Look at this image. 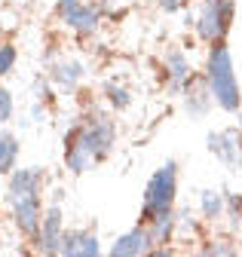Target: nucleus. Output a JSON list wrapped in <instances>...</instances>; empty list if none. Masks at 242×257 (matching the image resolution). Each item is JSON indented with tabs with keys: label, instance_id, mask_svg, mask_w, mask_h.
<instances>
[{
	"label": "nucleus",
	"instance_id": "18",
	"mask_svg": "<svg viewBox=\"0 0 242 257\" xmlns=\"http://www.w3.org/2000/svg\"><path fill=\"white\" fill-rule=\"evenodd\" d=\"M104 92H107V101H110L116 110H126V107L132 104V95H129L123 86H116V83H107V86H104Z\"/></svg>",
	"mask_w": 242,
	"mask_h": 257
},
{
	"label": "nucleus",
	"instance_id": "22",
	"mask_svg": "<svg viewBox=\"0 0 242 257\" xmlns=\"http://www.w3.org/2000/svg\"><path fill=\"white\" fill-rule=\"evenodd\" d=\"M77 4H80V0H58V16H65V13H68L71 7H77Z\"/></svg>",
	"mask_w": 242,
	"mask_h": 257
},
{
	"label": "nucleus",
	"instance_id": "9",
	"mask_svg": "<svg viewBox=\"0 0 242 257\" xmlns=\"http://www.w3.org/2000/svg\"><path fill=\"white\" fill-rule=\"evenodd\" d=\"M58 254H68V257H95V254H101V245H98V236L89 233V230H65Z\"/></svg>",
	"mask_w": 242,
	"mask_h": 257
},
{
	"label": "nucleus",
	"instance_id": "20",
	"mask_svg": "<svg viewBox=\"0 0 242 257\" xmlns=\"http://www.w3.org/2000/svg\"><path fill=\"white\" fill-rule=\"evenodd\" d=\"M10 119H13V95H10V89L0 86V125Z\"/></svg>",
	"mask_w": 242,
	"mask_h": 257
},
{
	"label": "nucleus",
	"instance_id": "8",
	"mask_svg": "<svg viewBox=\"0 0 242 257\" xmlns=\"http://www.w3.org/2000/svg\"><path fill=\"white\" fill-rule=\"evenodd\" d=\"M157 245L150 239V230L147 227H135L123 236H116V242L110 245V254L113 257H141V254H150Z\"/></svg>",
	"mask_w": 242,
	"mask_h": 257
},
{
	"label": "nucleus",
	"instance_id": "4",
	"mask_svg": "<svg viewBox=\"0 0 242 257\" xmlns=\"http://www.w3.org/2000/svg\"><path fill=\"white\" fill-rule=\"evenodd\" d=\"M233 16H236V4L233 0H202L199 13H196V34L202 43H221L230 28H233Z\"/></svg>",
	"mask_w": 242,
	"mask_h": 257
},
{
	"label": "nucleus",
	"instance_id": "17",
	"mask_svg": "<svg viewBox=\"0 0 242 257\" xmlns=\"http://www.w3.org/2000/svg\"><path fill=\"white\" fill-rule=\"evenodd\" d=\"M199 205H202V217H221L224 214V193H218V190H202L199 193Z\"/></svg>",
	"mask_w": 242,
	"mask_h": 257
},
{
	"label": "nucleus",
	"instance_id": "1",
	"mask_svg": "<svg viewBox=\"0 0 242 257\" xmlns=\"http://www.w3.org/2000/svg\"><path fill=\"white\" fill-rule=\"evenodd\" d=\"M113 141H116L113 119L98 113L95 119L77 122L68 132V138H65V163H68V169L74 175L89 172L98 159H104L113 150Z\"/></svg>",
	"mask_w": 242,
	"mask_h": 257
},
{
	"label": "nucleus",
	"instance_id": "7",
	"mask_svg": "<svg viewBox=\"0 0 242 257\" xmlns=\"http://www.w3.org/2000/svg\"><path fill=\"white\" fill-rule=\"evenodd\" d=\"M10 205H13V217H16L19 233H25V236H37L40 220H43L40 193H37V196H22V199H16V202H10Z\"/></svg>",
	"mask_w": 242,
	"mask_h": 257
},
{
	"label": "nucleus",
	"instance_id": "10",
	"mask_svg": "<svg viewBox=\"0 0 242 257\" xmlns=\"http://www.w3.org/2000/svg\"><path fill=\"white\" fill-rule=\"evenodd\" d=\"M43 190V169L31 166V169H19L10 175V202L22 199V196H37Z\"/></svg>",
	"mask_w": 242,
	"mask_h": 257
},
{
	"label": "nucleus",
	"instance_id": "13",
	"mask_svg": "<svg viewBox=\"0 0 242 257\" xmlns=\"http://www.w3.org/2000/svg\"><path fill=\"white\" fill-rule=\"evenodd\" d=\"M62 19L68 22V28L77 31L80 37H89V34H95V31H98V19H101V13H98L95 7H89V4H77V7H71Z\"/></svg>",
	"mask_w": 242,
	"mask_h": 257
},
{
	"label": "nucleus",
	"instance_id": "15",
	"mask_svg": "<svg viewBox=\"0 0 242 257\" xmlns=\"http://www.w3.org/2000/svg\"><path fill=\"white\" fill-rule=\"evenodd\" d=\"M19 159V138L13 132H0V175H10Z\"/></svg>",
	"mask_w": 242,
	"mask_h": 257
},
{
	"label": "nucleus",
	"instance_id": "6",
	"mask_svg": "<svg viewBox=\"0 0 242 257\" xmlns=\"http://www.w3.org/2000/svg\"><path fill=\"white\" fill-rule=\"evenodd\" d=\"M62 233H65V217H62V208L55 202L46 208L43 220H40V230H37V251L40 254H58L62 248Z\"/></svg>",
	"mask_w": 242,
	"mask_h": 257
},
{
	"label": "nucleus",
	"instance_id": "23",
	"mask_svg": "<svg viewBox=\"0 0 242 257\" xmlns=\"http://www.w3.org/2000/svg\"><path fill=\"white\" fill-rule=\"evenodd\" d=\"M236 116H239V132H242V107L236 110Z\"/></svg>",
	"mask_w": 242,
	"mask_h": 257
},
{
	"label": "nucleus",
	"instance_id": "21",
	"mask_svg": "<svg viewBox=\"0 0 242 257\" xmlns=\"http://www.w3.org/2000/svg\"><path fill=\"white\" fill-rule=\"evenodd\" d=\"M233 251H236L233 245H208L205 248V254H233Z\"/></svg>",
	"mask_w": 242,
	"mask_h": 257
},
{
	"label": "nucleus",
	"instance_id": "5",
	"mask_svg": "<svg viewBox=\"0 0 242 257\" xmlns=\"http://www.w3.org/2000/svg\"><path fill=\"white\" fill-rule=\"evenodd\" d=\"M208 153H215L227 169H242V132L236 128H224V132H211L208 138Z\"/></svg>",
	"mask_w": 242,
	"mask_h": 257
},
{
	"label": "nucleus",
	"instance_id": "3",
	"mask_svg": "<svg viewBox=\"0 0 242 257\" xmlns=\"http://www.w3.org/2000/svg\"><path fill=\"white\" fill-rule=\"evenodd\" d=\"M175 193H178V166L169 159L166 166H160L154 175H150V181L144 187V208H141L144 220L169 214L172 205H175Z\"/></svg>",
	"mask_w": 242,
	"mask_h": 257
},
{
	"label": "nucleus",
	"instance_id": "19",
	"mask_svg": "<svg viewBox=\"0 0 242 257\" xmlns=\"http://www.w3.org/2000/svg\"><path fill=\"white\" fill-rule=\"evenodd\" d=\"M16 68V46H0V77H4V74H10Z\"/></svg>",
	"mask_w": 242,
	"mask_h": 257
},
{
	"label": "nucleus",
	"instance_id": "2",
	"mask_svg": "<svg viewBox=\"0 0 242 257\" xmlns=\"http://www.w3.org/2000/svg\"><path fill=\"white\" fill-rule=\"evenodd\" d=\"M205 83L215 95V104L227 113H236L242 107V92H239V80H236V68H233V55L230 49L221 43H211L208 49V61H205Z\"/></svg>",
	"mask_w": 242,
	"mask_h": 257
},
{
	"label": "nucleus",
	"instance_id": "12",
	"mask_svg": "<svg viewBox=\"0 0 242 257\" xmlns=\"http://www.w3.org/2000/svg\"><path fill=\"white\" fill-rule=\"evenodd\" d=\"M166 77H169V92H184L187 83H190V61L184 52L178 49H169L166 52Z\"/></svg>",
	"mask_w": 242,
	"mask_h": 257
},
{
	"label": "nucleus",
	"instance_id": "11",
	"mask_svg": "<svg viewBox=\"0 0 242 257\" xmlns=\"http://www.w3.org/2000/svg\"><path fill=\"white\" fill-rule=\"evenodd\" d=\"M211 104H215V95H211L208 83L190 77V83H187V89H184V107H187V113H190L193 119H202Z\"/></svg>",
	"mask_w": 242,
	"mask_h": 257
},
{
	"label": "nucleus",
	"instance_id": "16",
	"mask_svg": "<svg viewBox=\"0 0 242 257\" xmlns=\"http://www.w3.org/2000/svg\"><path fill=\"white\" fill-rule=\"evenodd\" d=\"M175 227H178V220H175L172 211H169V214H160V217H154V220H147V230H150V239H154V245L169 242L172 233H175Z\"/></svg>",
	"mask_w": 242,
	"mask_h": 257
},
{
	"label": "nucleus",
	"instance_id": "14",
	"mask_svg": "<svg viewBox=\"0 0 242 257\" xmlns=\"http://www.w3.org/2000/svg\"><path fill=\"white\" fill-rule=\"evenodd\" d=\"M83 74H86V71H83V64L74 61V58H62V61H58L55 68H52V80L62 86V89H74V86L83 80Z\"/></svg>",
	"mask_w": 242,
	"mask_h": 257
}]
</instances>
